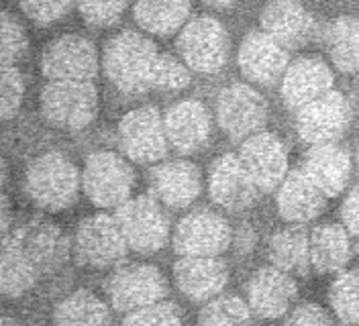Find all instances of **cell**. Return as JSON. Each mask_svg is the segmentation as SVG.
I'll return each mask as SVG.
<instances>
[{
  "mask_svg": "<svg viewBox=\"0 0 359 326\" xmlns=\"http://www.w3.org/2000/svg\"><path fill=\"white\" fill-rule=\"evenodd\" d=\"M284 326H333V320L320 306L300 304L288 314Z\"/></svg>",
  "mask_w": 359,
  "mask_h": 326,
  "instance_id": "39",
  "label": "cell"
},
{
  "mask_svg": "<svg viewBox=\"0 0 359 326\" xmlns=\"http://www.w3.org/2000/svg\"><path fill=\"white\" fill-rule=\"evenodd\" d=\"M190 67L170 53H159L151 72V90L180 92L190 86Z\"/></svg>",
  "mask_w": 359,
  "mask_h": 326,
  "instance_id": "33",
  "label": "cell"
},
{
  "mask_svg": "<svg viewBox=\"0 0 359 326\" xmlns=\"http://www.w3.org/2000/svg\"><path fill=\"white\" fill-rule=\"evenodd\" d=\"M129 249L139 255H151L170 239V217L165 206L151 194L129 198L114 212Z\"/></svg>",
  "mask_w": 359,
  "mask_h": 326,
  "instance_id": "6",
  "label": "cell"
},
{
  "mask_svg": "<svg viewBox=\"0 0 359 326\" xmlns=\"http://www.w3.org/2000/svg\"><path fill=\"white\" fill-rule=\"evenodd\" d=\"M206 6H212V8H219V11H223V8H229V6H233L237 0H202Z\"/></svg>",
  "mask_w": 359,
  "mask_h": 326,
  "instance_id": "41",
  "label": "cell"
},
{
  "mask_svg": "<svg viewBox=\"0 0 359 326\" xmlns=\"http://www.w3.org/2000/svg\"><path fill=\"white\" fill-rule=\"evenodd\" d=\"M39 104L43 118L53 129L76 133L96 118L98 90L92 82H47Z\"/></svg>",
  "mask_w": 359,
  "mask_h": 326,
  "instance_id": "4",
  "label": "cell"
},
{
  "mask_svg": "<svg viewBox=\"0 0 359 326\" xmlns=\"http://www.w3.org/2000/svg\"><path fill=\"white\" fill-rule=\"evenodd\" d=\"M333 69L320 57H298L292 62L282 78V98L292 110L320 98L333 90Z\"/></svg>",
  "mask_w": 359,
  "mask_h": 326,
  "instance_id": "24",
  "label": "cell"
},
{
  "mask_svg": "<svg viewBox=\"0 0 359 326\" xmlns=\"http://www.w3.org/2000/svg\"><path fill=\"white\" fill-rule=\"evenodd\" d=\"M341 220H343V226L349 231V235L359 237V186H355L345 196L341 204Z\"/></svg>",
  "mask_w": 359,
  "mask_h": 326,
  "instance_id": "40",
  "label": "cell"
},
{
  "mask_svg": "<svg viewBox=\"0 0 359 326\" xmlns=\"http://www.w3.org/2000/svg\"><path fill=\"white\" fill-rule=\"evenodd\" d=\"M231 224L215 210L201 208L182 218L172 245L180 257H221L231 247Z\"/></svg>",
  "mask_w": 359,
  "mask_h": 326,
  "instance_id": "13",
  "label": "cell"
},
{
  "mask_svg": "<svg viewBox=\"0 0 359 326\" xmlns=\"http://www.w3.org/2000/svg\"><path fill=\"white\" fill-rule=\"evenodd\" d=\"M355 165H358V172H359V147H358V151H355Z\"/></svg>",
  "mask_w": 359,
  "mask_h": 326,
  "instance_id": "42",
  "label": "cell"
},
{
  "mask_svg": "<svg viewBox=\"0 0 359 326\" xmlns=\"http://www.w3.org/2000/svg\"><path fill=\"white\" fill-rule=\"evenodd\" d=\"M98 65L96 45L82 35H62L41 53V74L49 82H94Z\"/></svg>",
  "mask_w": 359,
  "mask_h": 326,
  "instance_id": "12",
  "label": "cell"
},
{
  "mask_svg": "<svg viewBox=\"0 0 359 326\" xmlns=\"http://www.w3.org/2000/svg\"><path fill=\"white\" fill-rule=\"evenodd\" d=\"M208 194L212 202L226 212H243L255 204L262 192L241 163L239 155L224 153L210 165Z\"/></svg>",
  "mask_w": 359,
  "mask_h": 326,
  "instance_id": "16",
  "label": "cell"
},
{
  "mask_svg": "<svg viewBox=\"0 0 359 326\" xmlns=\"http://www.w3.org/2000/svg\"><path fill=\"white\" fill-rule=\"evenodd\" d=\"M53 326H114V322L111 308L98 296L78 290L55 308Z\"/></svg>",
  "mask_w": 359,
  "mask_h": 326,
  "instance_id": "30",
  "label": "cell"
},
{
  "mask_svg": "<svg viewBox=\"0 0 359 326\" xmlns=\"http://www.w3.org/2000/svg\"><path fill=\"white\" fill-rule=\"evenodd\" d=\"M168 143L182 155L201 151L210 139L212 118L208 109L198 100H180L163 114Z\"/></svg>",
  "mask_w": 359,
  "mask_h": 326,
  "instance_id": "21",
  "label": "cell"
},
{
  "mask_svg": "<svg viewBox=\"0 0 359 326\" xmlns=\"http://www.w3.org/2000/svg\"><path fill=\"white\" fill-rule=\"evenodd\" d=\"M74 259L82 267L92 269H109L118 263L129 253V245L123 237V231L111 215H94L84 218L72 240Z\"/></svg>",
  "mask_w": 359,
  "mask_h": 326,
  "instance_id": "8",
  "label": "cell"
},
{
  "mask_svg": "<svg viewBox=\"0 0 359 326\" xmlns=\"http://www.w3.org/2000/svg\"><path fill=\"white\" fill-rule=\"evenodd\" d=\"M316 2H318V0H316Z\"/></svg>",
  "mask_w": 359,
  "mask_h": 326,
  "instance_id": "45",
  "label": "cell"
},
{
  "mask_svg": "<svg viewBox=\"0 0 359 326\" xmlns=\"http://www.w3.org/2000/svg\"><path fill=\"white\" fill-rule=\"evenodd\" d=\"M123 326H184V320L178 304L161 300L141 310L129 312L123 320Z\"/></svg>",
  "mask_w": 359,
  "mask_h": 326,
  "instance_id": "35",
  "label": "cell"
},
{
  "mask_svg": "<svg viewBox=\"0 0 359 326\" xmlns=\"http://www.w3.org/2000/svg\"><path fill=\"white\" fill-rule=\"evenodd\" d=\"M229 33L215 17H194L178 33L176 49L182 62L196 74L221 72L229 57Z\"/></svg>",
  "mask_w": 359,
  "mask_h": 326,
  "instance_id": "10",
  "label": "cell"
},
{
  "mask_svg": "<svg viewBox=\"0 0 359 326\" xmlns=\"http://www.w3.org/2000/svg\"><path fill=\"white\" fill-rule=\"evenodd\" d=\"M190 11V0H137L133 17L145 33L156 37H172L184 29Z\"/></svg>",
  "mask_w": 359,
  "mask_h": 326,
  "instance_id": "28",
  "label": "cell"
},
{
  "mask_svg": "<svg viewBox=\"0 0 359 326\" xmlns=\"http://www.w3.org/2000/svg\"><path fill=\"white\" fill-rule=\"evenodd\" d=\"M355 251H358V257H359V240H358V249H355Z\"/></svg>",
  "mask_w": 359,
  "mask_h": 326,
  "instance_id": "43",
  "label": "cell"
},
{
  "mask_svg": "<svg viewBox=\"0 0 359 326\" xmlns=\"http://www.w3.org/2000/svg\"><path fill=\"white\" fill-rule=\"evenodd\" d=\"M76 0H19L22 15L35 25H51L64 19Z\"/></svg>",
  "mask_w": 359,
  "mask_h": 326,
  "instance_id": "38",
  "label": "cell"
},
{
  "mask_svg": "<svg viewBox=\"0 0 359 326\" xmlns=\"http://www.w3.org/2000/svg\"><path fill=\"white\" fill-rule=\"evenodd\" d=\"M157 55V45L147 35L127 29L104 45L102 72L118 92L141 96L151 90V72Z\"/></svg>",
  "mask_w": 359,
  "mask_h": 326,
  "instance_id": "1",
  "label": "cell"
},
{
  "mask_svg": "<svg viewBox=\"0 0 359 326\" xmlns=\"http://www.w3.org/2000/svg\"><path fill=\"white\" fill-rule=\"evenodd\" d=\"M237 64L249 82L269 88L284 78L290 65V55L288 49L273 37H269L262 29H255L249 31L239 45Z\"/></svg>",
  "mask_w": 359,
  "mask_h": 326,
  "instance_id": "17",
  "label": "cell"
},
{
  "mask_svg": "<svg viewBox=\"0 0 359 326\" xmlns=\"http://www.w3.org/2000/svg\"><path fill=\"white\" fill-rule=\"evenodd\" d=\"M351 259V239L343 224L327 222L314 226L311 233V263L320 276L345 271Z\"/></svg>",
  "mask_w": 359,
  "mask_h": 326,
  "instance_id": "26",
  "label": "cell"
},
{
  "mask_svg": "<svg viewBox=\"0 0 359 326\" xmlns=\"http://www.w3.org/2000/svg\"><path fill=\"white\" fill-rule=\"evenodd\" d=\"M329 302L343 325H359V269L341 271L337 276L329 292Z\"/></svg>",
  "mask_w": 359,
  "mask_h": 326,
  "instance_id": "32",
  "label": "cell"
},
{
  "mask_svg": "<svg viewBox=\"0 0 359 326\" xmlns=\"http://www.w3.org/2000/svg\"><path fill=\"white\" fill-rule=\"evenodd\" d=\"M135 186V172L125 155L94 151L86 157L82 172L84 194L96 208H118L125 204Z\"/></svg>",
  "mask_w": 359,
  "mask_h": 326,
  "instance_id": "5",
  "label": "cell"
},
{
  "mask_svg": "<svg viewBox=\"0 0 359 326\" xmlns=\"http://www.w3.org/2000/svg\"><path fill=\"white\" fill-rule=\"evenodd\" d=\"M116 143L121 153L133 163L154 165L163 161L170 149L163 114L156 107H139L129 110L118 121Z\"/></svg>",
  "mask_w": 359,
  "mask_h": 326,
  "instance_id": "7",
  "label": "cell"
},
{
  "mask_svg": "<svg viewBox=\"0 0 359 326\" xmlns=\"http://www.w3.org/2000/svg\"><path fill=\"white\" fill-rule=\"evenodd\" d=\"M268 102L249 84H231L217 98V123L233 141H245L268 125Z\"/></svg>",
  "mask_w": 359,
  "mask_h": 326,
  "instance_id": "11",
  "label": "cell"
},
{
  "mask_svg": "<svg viewBox=\"0 0 359 326\" xmlns=\"http://www.w3.org/2000/svg\"><path fill=\"white\" fill-rule=\"evenodd\" d=\"M298 298V285L290 273L278 267H264L247 283V304L255 316L276 320L288 314Z\"/></svg>",
  "mask_w": 359,
  "mask_h": 326,
  "instance_id": "20",
  "label": "cell"
},
{
  "mask_svg": "<svg viewBox=\"0 0 359 326\" xmlns=\"http://www.w3.org/2000/svg\"><path fill=\"white\" fill-rule=\"evenodd\" d=\"M325 45L339 72L349 76L359 74V17L341 15L329 22L325 31Z\"/></svg>",
  "mask_w": 359,
  "mask_h": 326,
  "instance_id": "29",
  "label": "cell"
},
{
  "mask_svg": "<svg viewBox=\"0 0 359 326\" xmlns=\"http://www.w3.org/2000/svg\"><path fill=\"white\" fill-rule=\"evenodd\" d=\"M174 282L192 302L217 298L229 283V265L221 257H180L174 263Z\"/></svg>",
  "mask_w": 359,
  "mask_h": 326,
  "instance_id": "22",
  "label": "cell"
},
{
  "mask_svg": "<svg viewBox=\"0 0 359 326\" xmlns=\"http://www.w3.org/2000/svg\"><path fill=\"white\" fill-rule=\"evenodd\" d=\"M269 261L273 267L290 273L292 278H306L311 263V233L304 224H292L269 239Z\"/></svg>",
  "mask_w": 359,
  "mask_h": 326,
  "instance_id": "27",
  "label": "cell"
},
{
  "mask_svg": "<svg viewBox=\"0 0 359 326\" xmlns=\"http://www.w3.org/2000/svg\"><path fill=\"white\" fill-rule=\"evenodd\" d=\"M237 155L262 194L276 192L288 175V149L273 133L262 130L241 141Z\"/></svg>",
  "mask_w": 359,
  "mask_h": 326,
  "instance_id": "15",
  "label": "cell"
},
{
  "mask_svg": "<svg viewBox=\"0 0 359 326\" xmlns=\"http://www.w3.org/2000/svg\"><path fill=\"white\" fill-rule=\"evenodd\" d=\"M351 155L345 147L339 143H327L311 145L302 157L300 170L327 198H337L351 177Z\"/></svg>",
  "mask_w": 359,
  "mask_h": 326,
  "instance_id": "23",
  "label": "cell"
},
{
  "mask_svg": "<svg viewBox=\"0 0 359 326\" xmlns=\"http://www.w3.org/2000/svg\"><path fill=\"white\" fill-rule=\"evenodd\" d=\"M82 174L64 153L51 151L35 157L25 174V194L45 212L69 208L80 192Z\"/></svg>",
  "mask_w": 359,
  "mask_h": 326,
  "instance_id": "3",
  "label": "cell"
},
{
  "mask_svg": "<svg viewBox=\"0 0 359 326\" xmlns=\"http://www.w3.org/2000/svg\"><path fill=\"white\" fill-rule=\"evenodd\" d=\"M104 292L112 310L118 314H129L165 300L170 285L156 265L131 263L112 271L104 283Z\"/></svg>",
  "mask_w": 359,
  "mask_h": 326,
  "instance_id": "9",
  "label": "cell"
},
{
  "mask_svg": "<svg viewBox=\"0 0 359 326\" xmlns=\"http://www.w3.org/2000/svg\"><path fill=\"white\" fill-rule=\"evenodd\" d=\"M269 2H271V0H269Z\"/></svg>",
  "mask_w": 359,
  "mask_h": 326,
  "instance_id": "44",
  "label": "cell"
},
{
  "mask_svg": "<svg viewBox=\"0 0 359 326\" xmlns=\"http://www.w3.org/2000/svg\"><path fill=\"white\" fill-rule=\"evenodd\" d=\"M29 49L27 33L22 25L8 11L2 13V49L0 60L2 65H17Z\"/></svg>",
  "mask_w": 359,
  "mask_h": 326,
  "instance_id": "37",
  "label": "cell"
},
{
  "mask_svg": "<svg viewBox=\"0 0 359 326\" xmlns=\"http://www.w3.org/2000/svg\"><path fill=\"white\" fill-rule=\"evenodd\" d=\"M351 121L349 100L331 90L296 110V130L306 145H327L337 143Z\"/></svg>",
  "mask_w": 359,
  "mask_h": 326,
  "instance_id": "14",
  "label": "cell"
},
{
  "mask_svg": "<svg viewBox=\"0 0 359 326\" xmlns=\"http://www.w3.org/2000/svg\"><path fill=\"white\" fill-rule=\"evenodd\" d=\"M259 29L286 49H300L313 41L316 21L298 0H271L259 15Z\"/></svg>",
  "mask_w": 359,
  "mask_h": 326,
  "instance_id": "18",
  "label": "cell"
},
{
  "mask_svg": "<svg viewBox=\"0 0 359 326\" xmlns=\"http://www.w3.org/2000/svg\"><path fill=\"white\" fill-rule=\"evenodd\" d=\"M325 204L327 196L314 186L300 168L288 172L276 196L280 217L292 224H306L318 218L325 210Z\"/></svg>",
  "mask_w": 359,
  "mask_h": 326,
  "instance_id": "25",
  "label": "cell"
},
{
  "mask_svg": "<svg viewBox=\"0 0 359 326\" xmlns=\"http://www.w3.org/2000/svg\"><path fill=\"white\" fill-rule=\"evenodd\" d=\"M0 116L2 121H11L19 114L25 98V78H22L19 65H2V78H0Z\"/></svg>",
  "mask_w": 359,
  "mask_h": 326,
  "instance_id": "36",
  "label": "cell"
},
{
  "mask_svg": "<svg viewBox=\"0 0 359 326\" xmlns=\"http://www.w3.org/2000/svg\"><path fill=\"white\" fill-rule=\"evenodd\" d=\"M2 249L13 251L37 276L60 269L69 255V240L57 224L41 215L22 218L2 233Z\"/></svg>",
  "mask_w": 359,
  "mask_h": 326,
  "instance_id": "2",
  "label": "cell"
},
{
  "mask_svg": "<svg viewBox=\"0 0 359 326\" xmlns=\"http://www.w3.org/2000/svg\"><path fill=\"white\" fill-rule=\"evenodd\" d=\"M198 326H253V310L239 296H217L201 310Z\"/></svg>",
  "mask_w": 359,
  "mask_h": 326,
  "instance_id": "31",
  "label": "cell"
},
{
  "mask_svg": "<svg viewBox=\"0 0 359 326\" xmlns=\"http://www.w3.org/2000/svg\"><path fill=\"white\" fill-rule=\"evenodd\" d=\"M129 0H76L82 21L92 29H109L121 21Z\"/></svg>",
  "mask_w": 359,
  "mask_h": 326,
  "instance_id": "34",
  "label": "cell"
},
{
  "mask_svg": "<svg viewBox=\"0 0 359 326\" xmlns=\"http://www.w3.org/2000/svg\"><path fill=\"white\" fill-rule=\"evenodd\" d=\"M202 190L201 170L186 159L157 163L149 174V194L170 210L188 208Z\"/></svg>",
  "mask_w": 359,
  "mask_h": 326,
  "instance_id": "19",
  "label": "cell"
}]
</instances>
